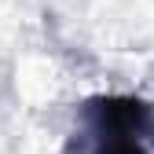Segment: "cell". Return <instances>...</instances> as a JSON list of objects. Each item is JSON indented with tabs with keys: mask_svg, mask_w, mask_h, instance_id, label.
Returning <instances> with one entry per match:
<instances>
[{
	"mask_svg": "<svg viewBox=\"0 0 154 154\" xmlns=\"http://www.w3.org/2000/svg\"><path fill=\"white\" fill-rule=\"evenodd\" d=\"M92 118L110 140H132L140 136L150 121V106L128 95H110V99H95L92 103Z\"/></svg>",
	"mask_w": 154,
	"mask_h": 154,
	"instance_id": "6da1fadb",
	"label": "cell"
},
{
	"mask_svg": "<svg viewBox=\"0 0 154 154\" xmlns=\"http://www.w3.org/2000/svg\"><path fill=\"white\" fill-rule=\"evenodd\" d=\"M99 154H147L136 140H106L99 147Z\"/></svg>",
	"mask_w": 154,
	"mask_h": 154,
	"instance_id": "7a4b0ae2",
	"label": "cell"
}]
</instances>
